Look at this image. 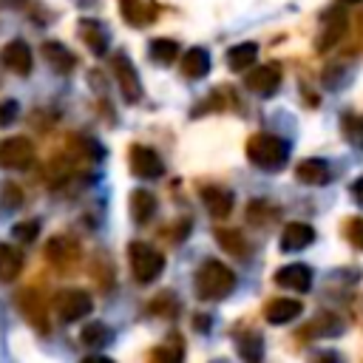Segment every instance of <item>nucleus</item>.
<instances>
[{
  "label": "nucleus",
  "mask_w": 363,
  "mask_h": 363,
  "mask_svg": "<svg viewBox=\"0 0 363 363\" xmlns=\"http://www.w3.org/2000/svg\"><path fill=\"white\" fill-rule=\"evenodd\" d=\"M79 340H82L85 346H105V343L113 340V332H111V326H105V323H99V320H91L88 326H82Z\"/></svg>",
  "instance_id": "nucleus-26"
},
{
  "label": "nucleus",
  "mask_w": 363,
  "mask_h": 363,
  "mask_svg": "<svg viewBox=\"0 0 363 363\" xmlns=\"http://www.w3.org/2000/svg\"><path fill=\"white\" fill-rule=\"evenodd\" d=\"M255 54H258V45L255 43H238L227 51V65L233 71H247L252 62H255Z\"/></svg>",
  "instance_id": "nucleus-24"
},
{
  "label": "nucleus",
  "mask_w": 363,
  "mask_h": 363,
  "mask_svg": "<svg viewBox=\"0 0 363 363\" xmlns=\"http://www.w3.org/2000/svg\"><path fill=\"white\" fill-rule=\"evenodd\" d=\"M79 34H82L85 45H88L96 57H102V54L108 51V31H105L102 23H96V20H79Z\"/></svg>",
  "instance_id": "nucleus-18"
},
{
  "label": "nucleus",
  "mask_w": 363,
  "mask_h": 363,
  "mask_svg": "<svg viewBox=\"0 0 363 363\" xmlns=\"http://www.w3.org/2000/svg\"><path fill=\"white\" fill-rule=\"evenodd\" d=\"M43 57H45V62H48L57 74H71L74 65H77V57H74L62 43H54V40L43 43Z\"/></svg>",
  "instance_id": "nucleus-16"
},
{
  "label": "nucleus",
  "mask_w": 363,
  "mask_h": 363,
  "mask_svg": "<svg viewBox=\"0 0 363 363\" xmlns=\"http://www.w3.org/2000/svg\"><path fill=\"white\" fill-rule=\"evenodd\" d=\"M295 176H298V182H303V184H326L329 179H332V170H329V164L323 162V159H303L298 167H295Z\"/></svg>",
  "instance_id": "nucleus-17"
},
{
  "label": "nucleus",
  "mask_w": 363,
  "mask_h": 363,
  "mask_svg": "<svg viewBox=\"0 0 363 363\" xmlns=\"http://www.w3.org/2000/svg\"><path fill=\"white\" fill-rule=\"evenodd\" d=\"M128 261H130V272H133V278L139 284L156 281L162 275V269H164V255L156 247L145 244V241H133L128 247Z\"/></svg>",
  "instance_id": "nucleus-3"
},
{
  "label": "nucleus",
  "mask_w": 363,
  "mask_h": 363,
  "mask_svg": "<svg viewBox=\"0 0 363 363\" xmlns=\"http://www.w3.org/2000/svg\"><path fill=\"white\" fill-rule=\"evenodd\" d=\"M17 306L23 309L26 320H28L34 329H40V332H48V315H45L43 298H40L37 292H31V289H23V292L17 295Z\"/></svg>",
  "instance_id": "nucleus-12"
},
{
  "label": "nucleus",
  "mask_w": 363,
  "mask_h": 363,
  "mask_svg": "<svg viewBox=\"0 0 363 363\" xmlns=\"http://www.w3.org/2000/svg\"><path fill=\"white\" fill-rule=\"evenodd\" d=\"M79 363H113V360L105 357V354H88V357H82Z\"/></svg>",
  "instance_id": "nucleus-38"
},
{
  "label": "nucleus",
  "mask_w": 363,
  "mask_h": 363,
  "mask_svg": "<svg viewBox=\"0 0 363 363\" xmlns=\"http://www.w3.org/2000/svg\"><path fill=\"white\" fill-rule=\"evenodd\" d=\"M201 201L216 218H227L233 213V193L227 187H216V184L201 187Z\"/></svg>",
  "instance_id": "nucleus-14"
},
{
  "label": "nucleus",
  "mask_w": 363,
  "mask_h": 363,
  "mask_svg": "<svg viewBox=\"0 0 363 363\" xmlns=\"http://www.w3.org/2000/svg\"><path fill=\"white\" fill-rule=\"evenodd\" d=\"M3 196H6L9 207H20V201H23V196H20V190H17L14 184H6V187H3Z\"/></svg>",
  "instance_id": "nucleus-36"
},
{
  "label": "nucleus",
  "mask_w": 363,
  "mask_h": 363,
  "mask_svg": "<svg viewBox=\"0 0 363 363\" xmlns=\"http://www.w3.org/2000/svg\"><path fill=\"white\" fill-rule=\"evenodd\" d=\"M156 363H182V349L179 346H162L153 352Z\"/></svg>",
  "instance_id": "nucleus-34"
},
{
  "label": "nucleus",
  "mask_w": 363,
  "mask_h": 363,
  "mask_svg": "<svg viewBox=\"0 0 363 363\" xmlns=\"http://www.w3.org/2000/svg\"><path fill=\"white\" fill-rule=\"evenodd\" d=\"M235 349H238V357L244 363H261L264 360V340L258 332H241L235 337Z\"/></svg>",
  "instance_id": "nucleus-20"
},
{
  "label": "nucleus",
  "mask_w": 363,
  "mask_h": 363,
  "mask_svg": "<svg viewBox=\"0 0 363 363\" xmlns=\"http://www.w3.org/2000/svg\"><path fill=\"white\" fill-rule=\"evenodd\" d=\"M275 284L284 289H295V292H309L312 286V269L306 264H286L275 272Z\"/></svg>",
  "instance_id": "nucleus-11"
},
{
  "label": "nucleus",
  "mask_w": 363,
  "mask_h": 363,
  "mask_svg": "<svg viewBox=\"0 0 363 363\" xmlns=\"http://www.w3.org/2000/svg\"><path fill=\"white\" fill-rule=\"evenodd\" d=\"M193 286H196V295L201 301H221L235 289V272L227 264L210 258V261H204L199 267Z\"/></svg>",
  "instance_id": "nucleus-1"
},
{
  "label": "nucleus",
  "mask_w": 363,
  "mask_h": 363,
  "mask_svg": "<svg viewBox=\"0 0 363 363\" xmlns=\"http://www.w3.org/2000/svg\"><path fill=\"white\" fill-rule=\"evenodd\" d=\"M122 17L130 26H147L156 17V9L145 0H122Z\"/></svg>",
  "instance_id": "nucleus-23"
},
{
  "label": "nucleus",
  "mask_w": 363,
  "mask_h": 363,
  "mask_svg": "<svg viewBox=\"0 0 363 363\" xmlns=\"http://www.w3.org/2000/svg\"><path fill=\"white\" fill-rule=\"evenodd\" d=\"M130 170L139 176V179H159L164 164L159 159V153L147 145H133L130 147Z\"/></svg>",
  "instance_id": "nucleus-8"
},
{
  "label": "nucleus",
  "mask_w": 363,
  "mask_h": 363,
  "mask_svg": "<svg viewBox=\"0 0 363 363\" xmlns=\"http://www.w3.org/2000/svg\"><path fill=\"white\" fill-rule=\"evenodd\" d=\"M0 62H3L9 71L26 77V74L31 71L34 57H31V48H28L23 40H11L9 45H3V51H0Z\"/></svg>",
  "instance_id": "nucleus-10"
},
{
  "label": "nucleus",
  "mask_w": 363,
  "mask_h": 363,
  "mask_svg": "<svg viewBox=\"0 0 363 363\" xmlns=\"http://www.w3.org/2000/svg\"><path fill=\"white\" fill-rule=\"evenodd\" d=\"M352 196H354V199L363 204V176H357V179L352 182Z\"/></svg>",
  "instance_id": "nucleus-37"
},
{
  "label": "nucleus",
  "mask_w": 363,
  "mask_h": 363,
  "mask_svg": "<svg viewBox=\"0 0 363 363\" xmlns=\"http://www.w3.org/2000/svg\"><path fill=\"white\" fill-rule=\"evenodd\" d=\"M216 241H218L224 250H230L233 255H238V258H244V255H247V250H250V247H247V241H244V235H241L238 230H233V227H227V230H224V227H218V230H216Z\"/></svg>",
  "instance_id": "nucleus-25"
},
{
  "label": "nucleus",
  "mask_w": 363,
  "mask_h": 363,
  "mask_svg": "<svg viewBox=\"0 0 363 363\" xmlns=\"http://www.w3.org/2000/svg\"><path fill=\"white\" fill-rule=\"evenodd\" d=\"M312 329H315L318 335H337V332L343 329V323H340L337 315H332V312H320V315L315 318Z\"/></svg>",
  "instance_id": "nucleus-29"
},
{
  "label": "nucleus",
  "mask_w": 363,
  "mask_h": 363,
  "mask_svg": "<svg viewBox=\"0 0 363 363\" xmlns=\"http://www.w3.org/2000/svg\"><path fill=\"white\" fill-rule=\"evenodd\" d=\"M315 241V230L306 224V221H292V224H286L284 227V233H281V250L284 252H295V250H303V247H309Z\"/></svg>",
  "instance_id": "nucleus-13"
},
{
  "label": "nucleus",
  "mask_w": 363,
  "mask_h": 363,
  "mask_svg": "<svg viewBox=\"0 0 363 363\" xmlns=\"http://www.w3.org/2000/svg\"><path fill=\"white\" fill-rule=\"evenodd\" d=\"M278 216V210L275 207H269V201H250V207H247V218L252 221V224H258V227H264L269 218H275Z\"/></svg>",
  "instance_id": "nucleus-28"
},
{
  "label": "nucleus",
  "mask_w": 363,
  "mask_h": 363,
  "mask_svg": "<svg viewBox=\"0 0 363 363\" xmlns=\"http://www.w3.org/2000/svg\"><path fill=\"white\" fill-rule=\"evenodd\" d=\"M346 3H357V0H346Z\"/></svg>",
  "instance_id": "nucleus-39"
},
{
  "label": "nucleus",
  "mask_w": 363,
  "mask_h": 363,
  "mask_svg": "<svg viewBox=\"0 0 363 363\" xmlns=\"http://www.w3.org/2000/svg\"><path fill=\"white\" fill-rule=\"evenodd\" d=\"M247 159L261 170H281L289 159V145L275 133H252L247 139Z\"/></svg>",
  "instance_id": "nucleus-2"
},
{
  "label": "nucleus",
  "mask_w": 363,
  "mask_h": 363,
  "mask_svg": "<svg viewBox=\"0 0 363 363\" xmlns=\"http://www.w3.org/2000/svg\"><path fill=\"white\" fill-rule=\"evenodd\" d=\"M210 71V54L204 48H187L184 57H182V74L190 77V79H201L204 74Z\"/></svg>",
  "instance_id": "nucleus-19"
},
{
  "label": "nucleus",
  "mask_w": 363,
  "mask_h": 363,
  "mask_svg": "<svg viewBox=\"0 0 363 363\" xmlns=\"http://www.w3.org/2000/svg\"><path fill=\"white\" fill-rule=\"evenodd\" d=\"M34 162V145L28 136H9L0 142V167L23 170Z\"/></svg>",
  "instance_id": "nucleus-5"
},
{
  "label": "nucleus",
  "mask_w": 363,
  "mask_h": 363,
  "mask_svg": "<svg viewBox=\"0 0 363 363\" xmlns=\"http://www.w3.org/2000/svg\"><path fill=\"white\" fill-rule=\"evenodd\" d=\"M150 57L156 60V62H162V65H167V62H173L176 57H179V43L176 40H153L150 43Z\"/></svg>",
  "instance_id": "nucleus-27"
},
{
  "label": "nucleus",
  "mask_w": 363,
  "mask_h": 363,
  "mask_svg": "<svg viewBox=\"0 0 363 363\" xmlns=\"http://www.w3.org/2000/svg\"><path fill=\"white\" fill-rule=\"evenodd\" d=\"M343 128H346L349 142L363 147V119H360V116H346V119H343Z\"/></svg>",
  "instance_id": "nucleus-31"
},
{
  "label": "nucleus",
  "mask_w": 363,
  "mask_h": 363,
  "mask_svg": "<svg viewBox=\"0 0 363 363\" xmlns=\"http://www.w3.org/2000/svg\"><path fill=\"white\" fill-rule=\"evenodd\" d=\"M301 312H303V303H301V301H295V298H275V301H269V303H267V309H264L267 320H269V323H275V326L295 320Z\"/></svg>",
  "instance_id": "nucleus-15"
},
{
  "label": "nucleus",
  "mask_w": 363,
  "mask_h": 363,
  "mask_svg": "<svg viewBox=\"0 0 363 363\" xmlns=\"http://www.w3.org/2000/svg\"><path fill=\"white\" fill-rule=\"evenodd\" d=\"M111 65H113V77H116V82H119V91H122L125 102H139V96H142V82H139V74H136L133 62L128 60V54H122V51L113 54Z\"/></svg>",
  "instance_id": "nucleus-6"
},
{
  "label": "nucleus",
  "mask_w": 363,
  "mask_h": 363,
  "mask_svg": "<svg viewBox=\"0 0 363 363\" xmlns=\"http://www.w3.org/2000/svg\"><path fill=\"white\" fill-rule=\"evenodd\" d=\"M91 309H94V301L85 289H62L54 295V312L65 323H74V320L91 315Z\"/></svg>",
  "instance_id": "nucleus-4"
},
{
  "label": "nucleus",
  "mask_w": 363,
  "mask_h": 363,
  "mask_svg": "<svg viewBox=\"0 0 363 363\" xmlns=\"http://www.w3.org/2000/svg\"><path fill=\"white\" fill-rule=\"evenodd\" d=\"M45 258L57 267V269H71L79 261V244L68 235H54L45 244Z\"/></svg>",
  "instance_id": "nucleus-7"
},
{
  "label": "nucleus",
  "mask_w": 363,
  "mask_h": 363,
  "mask_svg": "<svg viewBox=\"0 0 363 363\" xmlns=\"http://www.w3.org/2000/svg\"><path fill=\"white\" fill-rule=\"evenodd\" d=\"M343 233H346V238L354 250H363V218H349Z\"/></svg>",
  "instance_id": "nucleus-32"
},
{
  "label": "nucleus",
  "mask_w": 363,
  "mask_h": 363,
  "mask_svg": "<svg viewBox=\"0 0 363 363\" xmlns=\"http://www.w3.org/2000/svg\"><path fill=\"white\" fill-rule=\"evenodd\" d=\"M37 233H40V221H20V224H14L11 227V235H14V241H20V244H31L34 238H37Z\"/></svg>",
  "instance_id": "nucleus-30"
},
{
  "label": "nucleus",
  "mask_w": 363,
  "mask_h": 363,
  "mask_svg": "<svg viewBox=\"0 0 363 363\" xmlns=\"http://www.w3.org/2000/svg\"><path fill=\"white\" fill-rule=\"evenodd\" d=\"M17 111H20L17 99H3L0 102V128H9L17 119Z\"/></svg>",
  "instance_id": "nucleus-33"
},
{
  "label": "nucleus",
  "mask_w": 363,
  "mask_h": 363,
  "mask_svg": "<svg viewBox=\"0 0 363 363\" xmlns=\"http://www.w3.org/2000/svg\"><path fill=\"white\" fill-rule=\"evenodd\" d=\"M153 213H156V196L150 190H142V187L133 190L130 193V216H133V221L145 224V221L153 218Z\"/></svg>",
  "instance_id": "nucleus-21"
},
{
  "label": "nucleus",
  "mask_w": 363,
  "mask_h": 363,
  "mask_svg": "<svg viewBox=\"0 0 363 363\" xmlns=\"http://www.w3.org/2000/svg\"><path fill=\"white\" fill-rule=\"evenodd\" d=\"M312 363H340V354L332 352V349H320L312 354Z\"/></svg>",
  "instance_id": "nucleus-35"
},
{
  "label": "nucleus",
  "mask_w": 363,
  "mask_h": 363,
  "mask_svg": "<svg viewBox=\"0 0 363 363\" xmlns=\"http://www.w3.org/2000/svg\"><path fill=\"white\" fill-rule=\"evenodd\" d=\"M278 85H281V68L272 65V62H269V65H258V68H252V71L247 74V88H250L252 94H258V96L275 94Z\"/></svg>",
  "instance_id": "nucleus-9"
},
{
  "label": "nucleus",
  "mask_w": 363,
  "mask_h": 363,
  "mask_svg": "<svg viewBox=\"0 0 363 363\" xmlns=\"http://www.w3.org/2000/svg\"><path fill=\"white\" fill-rule=\"evenodd\" d=\"M23 272V252L14 250L11 244H0V281L11 284Z\"/></svg>",
  "instance_id": "nucleus-22"
}]
</instances>
